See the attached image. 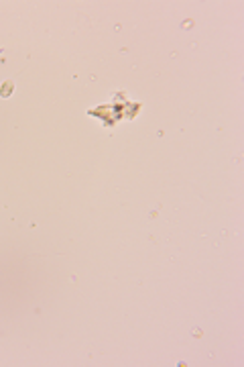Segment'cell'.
Wrapping results in <instances>:
<instances>
[{
  "label": "cell",
  "instance_id": "6da1fadb",
  "mask_svg": "<svg viewBox=\"0 0 244 367\" xmlns=\"http://www.w3.org/2000/svg\"><path fill=\"white\" fill-rule=\"evenodd\" d=\"M10 90H12V82H6V84H4V90L0 92V94H2V96H8Z\"/></svg>",
  "mask_w": 244,
  "mask_h": 367
}]
</instances>
